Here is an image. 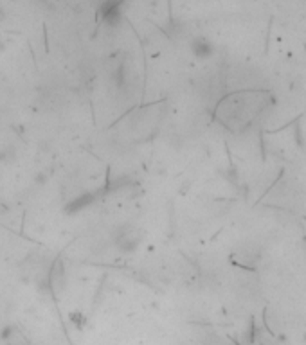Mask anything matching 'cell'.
Instances as JSON below:
<instances>
[{
    "label": "cell",
    "mask_w": 306,
    "mask_h": 345,
    "mask_svg": "<svg viewBox=\"0 0 306 345\" xmlns=\"http://www.w3.org/2000/svg\"><path fill=\"white\" fill-rule=\"evenodd\" d=\"M116 247L121 252H134L135 248L139 247L142 234L139 232V229H135L132 225H126L116 232Z\"/></svg>",
    "instance_id": "1"
},
{
    "label": "cell",
    "mask_w": 306,
    "mask_h": 345,
    "mask_svg": "<svg viewBox=\"0 0 306 345\" xmlns=\"http://www.w3.org/2000/svg\"><path fill=\"white\" fill-rule=\"evenodd\" d=\"M47 283H49V288L54 293L63 292V288L67 284V275H65V266H63L62 259H56L49 268Z\"/></svg>",
    "instance_id": "2"
}]
</instances>
